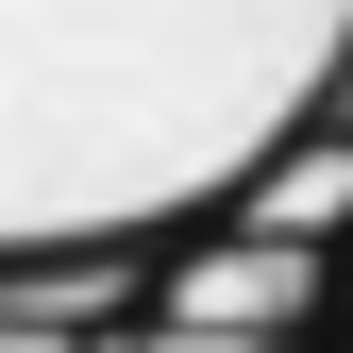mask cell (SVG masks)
<instances>
[{"instance_id":"cell-1","label":"cell","mask_w":353,"mask_h":353,"mask_svg":"<svg viewBox=\"0 0 353 353\" xmlns=\"http://www.w3.org/2000/svg\"><path fill=\"white\" fill-rule=\"evenodd\" d=\"M353 135V0H0V286L135 270Z\"/></svg>"}]
</instances>
